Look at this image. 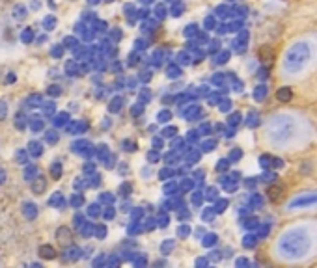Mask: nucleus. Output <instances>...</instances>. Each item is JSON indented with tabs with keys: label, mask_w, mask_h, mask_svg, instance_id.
<instances>
[{
	"label": "nucleus",
	"mask_w": 317,
	"mask_h": 268,
	"mask_svg": "<svg viewBox=\"0 0 317 268\" xmlns=\"http://www.w3.org/2000/svg\"><path fill=\"white\" fill-rule=\"evenodd\" d=\"M215 147V142L211 140V142H205V143H203V149H205V151H211Z\"/></svg>",
	"instance_id": "ddd939ff"
},
{
	"label": "nucleus",
	"mask_w": 317,
	"mask_h": 268,
	"mask_svg": "<svg viewBox=\"0 0 317 268\" xmlns=\"http://www.w3.org/2000/svg\"><path fill=\"white\" fill-rule=\"evenodd\" d=\"M157 17H164V8H162V6L157 8Z\"/></svg>",
	"instance_id": "412c9836"
},
{
	"label": "nucleus",
	"mask_w": 317,
	"mask_h": 268,
	"mask_svg": "<svg viewBox=\"0 0 317 268\" xmlns=\"http://www.w3.org/2000/svg\"><path fill=\"white\" fill-rule=\"evenodd\" d=\"M132 114H142V106H134L132 108Z\"/></svg>",
	"instance_id": "a878e982"
},
{
	"label": "nucleus",
	"mask_w": 317,
	"mask_h": 268,
	"mask_svg": "<svg viewBox=\"0 0 317 268\" xmlns=\"http://www.w3.org/2000/svg\"><path fill=\"white\" fill-rule=\"evenodd\" d=\"M259 58H261L263 62H269L270 58H273V51H270L269 47H263L261 51H259Z\"/></svg>",
	"instance_id": "39448f33"
},
{
	"label": "nucleus",
	"mask_w": 317,
	"mask_h": 268,
	"mask_svg": "<svg viewBox=\"0 0 317 268\" xmlns=\"http://www.w3.org/2000/svg\"><path fill=\"white\" fill-rule=\"evenodd\" d=\"M239 117H241V114H233L231 119H230V123H231V125H237V123H239Z\"/></svg>",
	"instance_id": "4468645a"
},
{
	"label": "nucleus",
	"mask_w": 317,
	"mask_h": 268,
	"mask_svg": "<svg viewBox=\"0 0 317 268\" xmlns=\"http://www.w3.org/2000/svg\"><path fill=\"white\" fill-rule=\"evenodd\" d=\"M254 244H256V238H254V236H246V240H244V246H246V248H252Z\"/></svg>",
	"instance_id": "1a4fd4ad"
},
{
	"label": "nucleus",
	"mask_w": 317,
	"mask_h": 268,
	"mask_svg": "<svg viewBox=\"0 0 317 268\" xmlns=\"http://www.w3.org/2000/svg\"><path fill=\"white\" fill-rule=\"evenodd\" d=\"M270 160H273V158L267 157V155H265V157H261V166H263V168H269V162H270Z\"/></svg>",
	"instance_id": "f8f14e48"
},
{
	"label": "nucleus",
	"mask_w": 317,
	"mask_h": 268,
	"mask_svg": "<svg viewBox=\"0 0 317 268\" xmlns=\"http://www.w3.org/2000/svg\"><path fill=\"white\" fill-rule=\"evenodd\" d=\"M205 26H207V28H213V26H215V21H213V19H207V21H205Z\"/></svg>",
	"instance_id": "5701e85b"
},
{
	"label": "nucleus",
	"mask_w": 317,
	"mask_h": 268,
	"mask_svg": "<svg viewBox=\"0 0 317 268\" xmlns=\"http://www.w3.org/2000/svg\"><path fill=\"white\" fill-rule=\"evenodd\" d=\"M310 60V47L306 43H297L293 45L287 54H285V62H284V67L289 71V73H297L304 67V63Z\"/></svg>",
	"instance_id": "f03ea898"
},
{
	"label": "nucleus",
	"mask_w": 317,
	"mask_h": 268,
	"mask_svg": "<svg viewBox=\"0 0 317 268\" xmlns=\"http://www.w3.org/2000/svg\"><path fill=\"white\" fill-rule=\"evenodd\" d=\"M308 248H310V240L300 231H289L280 240V250H284L285 255L289 257H300L308 251Z\"/></svg>",
	"instance_id": "f257e3e1"
},
{
	"label": "nucleus",
	"mask_w": 317,
	"mask_h": 268,
	"mask_svg": "<svg viewBox=\"0 0 317 268\" xmlns=\"http://www.w3.org/2000/svg\"><path fill=\"white\" fill-rule=\"evenodd\" d=\"M278 99H280L282 103H287V101L291 99V89H287V88H282V89L278 91Z\"/></svg>",
	"instance_id": "20e7f679"
},
{
	"label": "nucleus",
	"mask_w": 317,
	"mask_h": 268,
	"mask_svg": "<svg viewBox=\"0 0 317 268\" xmlns=\"http://www.w3.org/2000/svg\"><path fill=\"white\" fill-rule=\"evenodd\" d=\"M181 11H183V4H175V6H174V13L177 15V13H181Z\"/></svg>",
	"instance_id": "6ab92c4d"
},
{
	"label": "nucleus",
	"mask_w": 317,
	"mask_h": 268,
	"mask_svg": "<svg viewBox=\"0 0 317 268\" xmlns=\"http://www.w3.org/2000/svg\"><path fill=\"white\" fill-rule=\"evenodd\" d=\"M216 242V235H207L205 240H203V246H213Z\"/></svg>",
	"instance_id": "0eeeda50"
},
{
	"label": "nucleus",
	"mask_w": 317,
	"mask_h": 268,
	"mask_svg": "<svg viewBox=\"0 0 317 268\" xmlns=\"http://www.w3.org/2000/svg\"><path fill=\"white\" fill-rule=\"evenodd\" d=\"M224 168H228V162H226V160H220V162H218V166H216V169H220V172H222Z\"/></svg>",
	"instance_id": "aec40b11"
},
{
	"label": "nucleus",
	"mask_w": 317,
	"mask_h": 268,
	"mask_svg": "<svg viewBox=\"0 0 317 268\" xmlns=\"http://www.w3.org/2000/svg\"><path fill=\"white\" fill-rule=\"evenodd\" d=\"M189 235V227L183 225V227H179V236H187Z\"/></svg>",
	"instance_id": "2eb2a0df"
},
{
	"label": "nucleus",
	"mask_w": 317,
	"mask_h": 268,
	"mask_svg": "<svg viewBox=\"0 0 317 268\" xmlns=\"http://www.w3.org/2000/svg\"><path fill=\"white\" fill-rule=\"evenodd\" d=\"M196 30H198V28H196V26H194V24H190V26H189V28H187V32H185V34H187V36H192V34H194V32H196Z\"/></svg>",
	"instance_id": "f3484780"
},
{
	"label": "nucleus",
	"mask_w": 317,
	"mask_h": 268,
	"mask_svg": "<svg viewBox=\"0 0 317 268\" xmlns=\"http://www.w3.org/2000/svg\"><path fill=\"white\" fill-rule=\"evenodd\" d=\"M239 157H241V151H239V149H235V151L231 153V160H237Z\"/></svg>",
	"instance_id": "4be33fe9"
},
{
	"label": "nucleus",
	"mask_w": 317,
	"mask_h": 268,
	"mask_svg": "<svg viewBox=\"0 0 317 268\" xmlns=\"http://www.w3.org/2000/svg\"><path fill=\"white\" fill-rule=\"evenodd\" d=\"M172 248H174V242H168V244L164 242V244H162V251H170Z\"/></svg>",
	"instance_id": "dca6fc26"
},
{
	"label": "nucleus",
	"mask_w": 317,
	"mask_h": 268,
	"mask_svg": "<svg viewBox=\"0 0 317 268\" xmlns=\"http://www.w3.org/2000/svg\"><path fill=\"white\" fill-rule=\"evenodd\" d=\"M179 73H181V71H179V67H175V65H170V67H168V75H170L172 78H175Z\"/></svg>",
	"instance_id": "6e6552de"
},
{
	"label": "nucleus",
	"mask_w": 317,
	"mask_h": 268,
	"mask_svg": "<svg viewBox=\"0 0 317 268\" xmlns=\"http://www.w3.org/2000/svg\"><path fill=\"white\" fill-rule=\"evenodd\" d=\"M280 194H282V186H270L269 188V198L273 201H276L280 198Z\"/></svg>",
	"instance_id": "7ed1b4c3"
},
{
	"label": "nucleus",
	"mask_w": 317,
	"mask_h": 268,
	"mask_svg": "<svg viewBox=\"0 0 317 268\" xmlns=\"http://www.w3.org/2000/svg\"><path fill=\"white\" fill-rule=\"evenodd\" d=\"M259 78H261V80H263V78H267V71H265V69H261V71H259Z\"/></svg>",
	"instance_id": "393cba45"
},
{
	"label": "nucleus",
	"mask_w": 317,
	"mask_h": 268,
	"mask_svg": "<svg viewBox=\"0 0 317 268\" xmlns=\"http://www.w3.org/2000/svg\"><path fill=\"white\" fill-rule=\"evenodd\" d=\"M168 119H170V112H168V110L158 114V121H168Z\"/></svg>",
	"instance_id": "9b49d317"
},
{
	"label": "nucleus",
	"mask_w": 317,
	"mask_h": 268,
	"mask_svg": "<svg viewBox=\"0 0 317 268\" xmlns=\"http://www.w3.org/2000/svg\"><path fill=\"white\" fill-rule=\"evenodd\" d=\"M158 222H161V225H168V216H162Z\"/></svg>",
	"instance_id": "b1692460"
},
{
	"label": "nucleus",
	"mask_w": 317,
	"mask_h": 268,
	"mask_svg": "<svg viewBox=\"0 0 317 268\" xmlns=\"http://www.w3.org/2000/svg\"><path fill=\"white\" fill-rule=\"evenodd\" d=\"M265 95H267V88H265V86H259V88H256V91H254V99L261 101Z\"/></svg>",
	"instance_id": "423d86ee"
},
{
	"label": "nucleus",
	"mask_w": 317,
	"mask_h": 268,
	"mask_svg": "<svg viewBox=\"0 0 317 268\" xmlns=\"http://www.w3.org/2000/svg\"><path fill=\"white\" fill-rule=\"evenodd\" d=\"M175 134V129L170 127V129H164V136H174Z\"/></svg>",
	"instance_id": "a211bd4d"
},
{
	"label": "nucleus",
	"mask_w": 317,
	"mask_h": 268,
	"mask_svg": "<svg viewBox=\"0 0 317 268\" xmlns=\"http://www.w3.org/2000/svg\"><path fill=\"white\" fill-rule=\"evenodd\" d=\"M224 207H228V201H224V199H220V201L216 203V212H222V210H224Z\"/></svg>",
	"instance_id": "9d476101"
}]
</instances>
